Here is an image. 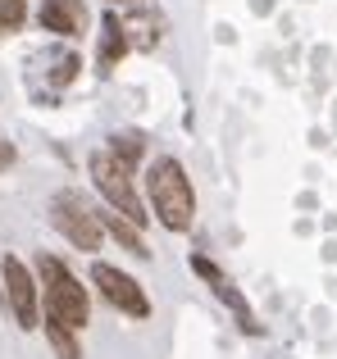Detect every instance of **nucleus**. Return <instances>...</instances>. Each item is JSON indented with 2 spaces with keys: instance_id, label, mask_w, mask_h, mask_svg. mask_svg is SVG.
<instances>
[{
  "instance_id": "6e6552de",
  "label": "nucleus",
  "mask_w": 337,
  "mask_h": 359,
  "mask_svg": "<svg viewBox=\"0 0 337 359\" xmlns=\"http://www.w3.org/2000/svg\"><path fill=\"white\" fill-rule=\"evenodd\" d=\"M41 27L55 36H82L87 32V5L82 0H41Z\"/></svg>"
},
{
  "instance_id": "20e7f679",
  "label": "nucleus",
  "mask_w": 337,
  "mask_h": 359,
  "mask_svg": "<svg viewBox=\"0 0 337 359\" xmlns=\"http://www.w3.org/2000/svg\"><path fill=\"white\" fill-rule=\"evenodd\" d=\"M51 223L78 245V250H100V241H105V228H100L96 210H87L82 196H73V191H60L51 201Z\"/></svg>"
},
{
  "instance_id": "9d476101",
  "label": "nucleus",
  "mask_w": 337,
  "mask_h": 359,
  "mask_svg": "<svg viewBox=\"0 0 337 359\" xmlns=\"http://www.w3.org/2000/svg\"><path fill=\"white\" fill-rule=\"evenodd\" d=\"M128 27H124V18L119 14H105V23H100V69H119V60L128 55Z\"/></svg>"
},
{
  "instance_id": "ddd939ff",
  "label": "nucleus",
  "mask_w": 337,
  "mask_h": 359,
  "mask_svg": "<svg viewBox=\"0 0 337 359\" xmlns=\"http://www.w3.org/2000/svg\"><path fill=\"white\" fill-rule=\"evenodd\" d=\"M27 18V0H0V32H18Z\"/></svg>"
},
{
  "instance_id": "7ed1b4c3",
  "label": "nucleus",
  "mask_w": 337,
  "mask_h": 359,
  "mask_svg": "<svg viewBox=\"0 0 337 359\" xmlns=\"http://www.w3.org/2000/svg\"><path fill=\"white\" fill-rule=\"evenodd\" d=\"M91 182L100 187V196L110 201V210H119L124 219H133L137 228L151 219V214L142 210V201H137L133 164H128V159H119L114 150H96V155H91Z\"/></svg>"
},
{
  "instance_id": "9b49d317",
  "label": "nucleus",
  "mask_w": 337,
  "mask_h": 359,
  "mask_svg": "<svg viewBox=\"0 0 337 359\" xmlns=\"http://www.w3.org/2000/svg\"><path fill=\"white\" fill-rule=\"evenodd\" d=\"M41 327H46V341L55 346V355H60V359H82V351H78V341H73V327H69V323H60L55 314H46Z\"/></svg>"
},
{
  "instance_id": "4468645a",
  "label": "nucleus",
  "mask_w": 337,
  "mask_h": 359,
  "mask_svg": "<svg viewBox=\"0 0 337 359\" xmlns=\"http://www.w3.org/2000/svg\"><path fill=\"white\" fill-rule=\"evenodd\" d=\"M114 155H119V159H128V164H133V159L142 155V141H137V137H114Z\"/></svg>"
},
{
  "instance_id": "423d86ee",
  "label": "nucleus",
  "mask_w": 337,
  "mask_h": 359,
  "mask_svg": "<svg viewBox=\"0 0 337 359\" xmlns=\"http://www.w3.org/2000/svg\"><path fill=\"white\" fill-rule=\"evenodd\" d=\"M5 300H9V309H14V318H18V327H41V291H37V282H32V273H27V264L23 259H14V255H5Z\"/></svg>"
},
{
  "instance_id": "f257e3e1",
  "label": "nucleus",
  "mask_w": 337,
  "mask_h": 359,
  "mask_svg": "<svg viewBox=\"0 0 337 359\" xmlns=\"http://www.w3.org/2000/svg\"><path fill=\"white\" fill-rule=\"evenodd\" d=\"M146 196H151L155 219L164 223L168 232H187L196 219V191L187 168L178 164L173 155H160L151 168H146Z\"/></svg>"
},
{
  "instance_id": "39448f33",
  "label": "nucleus",
  "mask_w": 337,
  "mask_h": 359,
  "mask_svg": "<svg viewBox=\"0 0 337 359\" xmlns=\"http://www.w3.org/2000/svg\"><path fill=\"white\" fill-rule=\"evenodd\" d=\"M91 282L100 287V296H105L119 314H128V318H146V314H151V300H146L142 282L128 278L124 269H114V264H96V269H91Z\"/></svg>"
},
{
  "instance_id": "1a4fd4ad",
  "label": "nucleus",
  "mask_w": 337,
  "mask_h": 359,
  "mask_svg": "<svg viewBox=\"0 0 337 359\" xmlns=\"http://www.w3.org/2000/svg\"><path fill=\"white\" fill-rule=\"evenodd\" d=\"M96 219H100V228L110 232L124 250H133L137 259H151V250H146V241H142V232H137V223L133 219H124L119 210H96Z\"/></svg>"
},
{
  "instance_id": "f03ea898",
  "label": "nucleus",
  "mask_w": 337,
  "mask_h": 359,
  "mask_svg": "<svg viewBox=\"0 0 337 359\" xmlns=\"http://www.w3.org/2000/svg\"><path fill=\"white\" fill-rule=\"evenodd\" d=\"M37 278H41V296H46V314H55L60 323H69L73 332L87 327L91 318V300H87V287L64 269L55 255H41L37 259Z\"/></svg>"
},
{
  "instance_id": "2eb2a0df",
  "label": "nucleus",
  "mask_w": 337,
  "mask_h": 359,
  "mask_svg": "<svg viewBox=\"0 0 337 359\" xmlns=\"http://www.w3.org/2000/svg\"><path fill=\"white\" fill-rule=\"evenodd\" d=\"M105 5H137V0H105Z\"/></svg>"
},
{
  "instance_id": "f8f14e48",
  "label": "nucleus",
  "mask_w": 337,
  "mask_h": 359,
  "mask_svg": "<svg viewBox=\"0 0 337 359\" xmlns=\"http://www.w3.org/2000/svg\"><path fill=\"white\" fill-rule=\"evenodd\" d=\"M124 27H128V41L133 46H142V50H155V41H160V32H151V18L137 9L133 18H124Z\"/></svg>"
},
{
  "instance_id": "0eeeda50",
  "label": "nucleus",
  "mask_w": 337,
  "mask_h": 359,
  "mask_svg": "<svg viewBox=\"0 0 337 359\" xmlns=\"http://www.w3.org/2000/svg\"><path fill=\"white\" fill-rule=\"evenodd\" d=\"M192 273H196V278H201L205 287L214 291V296L223 300V305L232 309V314L242 318V327H246L251 337H260V323H256V314H251V305H246V300H242V291L232 287V278H228V273L219 269V264H214V259H205V255H192Z\"/></svg>"
}]
</instances>
